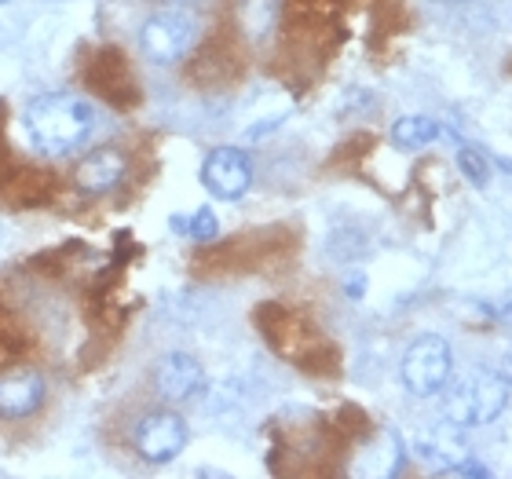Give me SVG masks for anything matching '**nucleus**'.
Here are the masks:
<instances>
[{
  "mask_svg": "<svg viewBox=\"0 0 512 479\" xmlns=\"http://www.w3.org/2000/svg\"><path fill=\"white\" fill-rule=\"evenodd\" d=\"M22 125L30 136V147L41 158H66L85 147V139L96 128V110L88 107L81 96L70 92H48L26 103Z\"/></svg>",
  "mask_w": 512,
  "mask_h": 479,
  "instance_id": "obj_1",
  "label": "nucleus"
},
{
  "mask_svg": "<svg viewBox=\"0 0 512 479\" xmlns=\"http://www.w3.org/2000/svg\"><path fill=\"white\" fill-rule=\"evenodd\" d=\"M509 388L502 373L483 370L472 373L469 381L454 384L443 399V414H447L450 425L458 428H472V425H491L502 417V410L509 406Z\"/></svg>",
  "mask_w": 512,
  "mask_h": 479,
  "instance_id": "obj_2",
  "label": "nucleus"
},
{
  "mask_svg": "<svg viewBox=\"0 0 512 479\" xmlns=\"http://www.w3.org/2000/svg\"><path fill=\"white\" fill-rule=\"evenodd\" d=\"M194 41H198V22H194L191 8H169L161 4L139 30V48L150 63L169 66L180 63L183 55L191 52Z\"/></svg>",
  "mask_w": 512,
  "mask_h": 479,
  "instance_id": "obj_3",
  "label": "nucleus"
},
{
  "mask_svg": "<svg viewBox=\"0 0 512 479\" xmlns=\"http://www.w3.org/2000/svg\"><path fill=\"white\" fill-rule=\"evenodd\" d=\"M450 370H454V355H450V344L436 333H425L417 337L403 355V384L406 392H414L417 399H428V395H439L447 388Z\"/></svg>",
  "mask_w": 512,
  "mask_h": 479,
  "instance_id": "obj_4",
  "label": "nucleus"
},
{
  "mask_svg": "<svg viewBox=\"0 0 512 479\" xmlns=\"http://www.w3.org/2000/svg\"><path fill=\"white\" fill-rule=\"evenodd\" d=\"M202 183L205 191L220 202H238L253 187V161L246 150L238 147H216L202 161Z\"/></svg>",
  "mask_w": 512,
  "mask_h": 479,
  "instance_id": "obj_5",
  "label": "nucleus"
},
{
  "mask_svg": "<svg viewBox=\"0 0 512 479\" xmlns=\"http://www.w3.org/2000/svg\"><path fill=\"white\" fill-rule=\"evenodd\" d=\"M187 447V421L172 410H154L136 425V450L150 465H165Z\"/></svg>",
  "mask_w": 512,
  "mask_h": 479,
  "instance_id": "obj_6",
  "label": "nucleus"
},
{
  "mask_svg": "<svg viewBox=\"0 0 512 479\" xmlns=\"http://www.w3.org/2000/svg\"><path fill=\"white\" fill-rule=\"evenodd\" d=\"M202 384H205L202 362L191 359V355L172 352V355H165V359H158V366H154V392H158L161 399H169V403L191 399Z\"/></svg>",
  "mask_w": 512,
  "mask_h": 479,
  "instance_id": "obj_7",
  "label": "nucleus"
},
{
  "mask_svg": "<svg viewBox=\"0 0 512 479\" xmlns=\"http://www.w3.org/2000/svg\"><path fill=\"white\" fill-rule=\"evenodd\" d=\"M121 176H125V154L114 147H96L88 150L85 158H81V165H77L74 180L77 187L85 194H107L114 191L121 183Z\"/></svg>",
  "mask_w": 512,
  "mask_h": 479,
  "instance_id": "obj_8",
  "label": "nucleus"
},
{
  "mask_svg": "<svg viewBox=\"0 0 512 479\" xmlns=\"http://www.w3.org/2000/svg\"><path fill=\"white\" fill-rule=\"evenodd\" d=\"M410 450H414L421 461H432L439 469H447L454 461L469 458V450H465V439H461L458 425L447 428V425H425L417 428L414 436H410Z\"/></svg>",
  "mask_w": 512,
  "mask_h": 479,
  "instance_id": "obj_9",
  "label": "nucleus"
},
{
  "mask_svg": "<svg viewBox=\"0 0 512 479\" xmlns=\"http://www.w3.org/2000/svg\"><path fill=\"white\" fill-rule=\"evenodd\" d=\"M44 403V381L37 373H11L0 377V417L19 421V417L37 414Z\"/></svg>",
  "mask_w": 512,
  "mask_h": 479,
  "instance_id": "obj_10",
  "label": "nucleus"
},
{
  "mask_svg": "<svg viewBox=\"0 0 512 479\" xmlns=\"http://www.w3.org/2000/svg\"><path fill=\"white\" fill-rule=\"evenodd\" d=\"M403 465V439L395 436V432H377L370 439V447L363 450V461H359V469L363 476H395Z\"/></svg>",
  "mask_w": 512,
  "mask_h": 479,
  "instance_id": "obj_11",
  "label": "nucleus"
},
{
  "mask_svg": "<svg viewBox=\"0 0 512 479\" xmlns=\"http://www.w3.org/2000/svg\"><path fill=\"white\" fill-rule=\"evenodd\" d=\"M439 132H443V128H439L432 118H425V114H410V118H399L392 125V147L414 154V150H425L428 143H436Z\"/></svg>",
  "mask_w": 512,
  "mask_h": 479,
  "instance_id": "obj_12",
  "label": "nucleus"
},
{
  "mask_svg": "<svg viewBox=\"0 0 512 479\" xmlns=\"http://www.w3.org/2000/svg\"><path fill=\"white\" fill-rule=\"evenodd\" d=\"M169 227L176 235L194 238V242H213V238L220 235V220H216L213 209H194V213H187V216H172Z\"/></svg>",
  "mask_w": 512,
  "mask_h": 479,
  "instance_id": "obj_13",
  "label": "nucleus"
},
{
  "mask_svg": "<svg viewBox=\"0 0 512 479\" xmlns=\"http://www.w3.org/2000/svg\"><path fill=\"white\" fill-rule=\"evenodd\" d=\"M458 169L472 187H487L491 183V158L480 147H461L458 150Z\"/></svg>",
  "mask_w": 512,
  "mask_h": 479,
  "instance_id": "obj_14",
  "label": "nucleus"
},
{
  "mask_svg": "<svg viewBox=\"0 0 512 479\" xmlns=\"http://www.w3.org/2000/svg\"><path fill=\"white\" fill-rule=\"evenodd\" d=\"M505 377V381L512 384V352H505V359H502V370H498Z\"/></svg>",
  "mask_w": 512,
  "mask_h": 479,
  "instance_id": "obj_15",
  "label": "nucleus"
},
{
  "mask_svg": "<svg viewBox=\"0 0 512 479\" xmlns=\"http://www.w3.org/2000/svg\"><path fill=\"white\" fill-rule=\"evenodd\" d=\"M161 4H169V8H198V0H161Z\"/></svg>",
  "mask_w": 512,
  "mask_h": 479,
  "instance_id": "obj_16",
  "label": "nucleus"
},
{
  "mask_svg": "<svg viewBox=\"0 0 512 479\" xmlns=\"http://www.w3.org/2000/svg\"><path fill=\"white\" fill-rule=\"evenodd\" d=\"M0 4H8V0H0Z\"/></svg>",
  "mask_w": 512,
  "mask_h": 479,
  "instance_id": "obj_17",
  "label": "nucleus"
}]
</instances>
